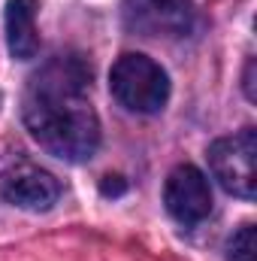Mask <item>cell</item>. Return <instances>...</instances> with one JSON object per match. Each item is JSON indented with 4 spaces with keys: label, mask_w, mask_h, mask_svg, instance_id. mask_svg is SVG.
I'll return each mask as SVG.
<instances>
[{
    "label": "cell",
    "mask_w": 257,
    "mask_h": 261,
    "mask_svg": "<svg viewBox=\"0 0 257 261\" xmlns=\"http://www.w3.org/2000/svg\"><path fill=\"white\" fill-rule=\"evenodd\" d=\"M164 203H167V213L185 228L203 222L212 213V189L203 170H197L194 164H179L167 176Z\"/></svg>",
    "instance_id": "cell-6"
},
{
    "label": "cell",
    "mask_w": 257,
    "mask_h": 261,
    "mask_svg": "<svg viewBox=\"0 0 257 261\" xmlns=\"http://www.w3.org/2000/svg\"><path fill=\"white\" fill-rule=\"evenodd\" d=\"M91 67L79 55H58L34 73L24 91V125L30 137L61 161H88L100 146V119L85 97Z\"/></svg>",
    "instance_id": "cell-1"
},
{
    "label": "cell",
    "mask_w": 257,
    "mask_h": 261,
    "mask_svg": "<svg viewBox=\"0 0 257 261\" xmlns=\"http://www.w3.org/2000/svg\"><path fill=\"white\" fill-rule=\"evenodd\" d=\"M254 158H257V134L254 128H242L233 137H221L209 146V167L212 176L221 182L224 192L236 197L251 200L257 189V173H254Z\"/></svg>",
    "instance_id": "cell-3"
},
{
    "label": "cell",
    "mask_w": 257,
    "mask_h": 261,
    "mask_svg": "<svg viewBox=\"0 0 257 261\" xmlns=\"http://www.w3.org/2000/svg\"><path fill=\"white\" fill-rule=\"evenodd\" d=\"M0 195L6 203L18 206V210H30V213H43L52 210L61 197V182L43 170L34 161H12L3 173H0Z\"/></svg>",
    "instance_id": "cell-4"
},
{
    "label": "cell",
    "mask_w": 257,
    "mask_h": 261,
    "mask_svg": "<svg viewBox=\"0 0 257 261\" xmlns=\"http://www.w3.org/2000/svg\"><path fill=\"white\" fill-rule=\"evenodd\" d=\"M40 0H9L6 3V49L15 61H30L40 52V31H37Z\"/></svg>",
    "instance_id": "cell-7"
},
{
    "label": "cell",
    "mask_w": 257,
    "mask_h": 261,
    "mask_svg": "<svg viewBox=\"0 0 257 261\" xmlns=\"http://www.w3.org/2000/svg\"><path fill=\"white\" fill-rule=\"evenodd\" d=\"M227 261H254V225L245 222L227 240Z\"/></svg>",
    "instance_id": "cell-8"
},
{
    "label": "cell",
    "mask_w": 257,
    "mask_h": 261,
    "mask_svg": "<svg viewBox=\"0 0 257 261\" xmlns=\"http://www.w3.org/2000/svg\"><path fill=\"white\" fill-rule=\"evenodd\" d=\"M124 21L142 37H185L194 28V0H124Z\"/></svg>",
    "instance_id": "cell-5"
},
{
    "label": "cell",
    "mask_w": 257,
    "mask_h": 261,
    "mask_svg": "<svg viewBox=\"0 0 257 261\" xmlns=\"http://www.w3.org/2000/svg\"><path fill=\"white\" fill-rule=\"evenodd\" d=\"M109 91L130 113L154 116L170 100V76H167L164 67L157 64V61H151L148 55L127 52V55H121L112 64Z\"/></svg>",
    "instance_id": "cell-2"
}]
</instances>
